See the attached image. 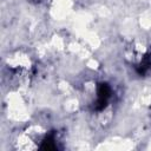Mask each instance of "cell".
I'll return each instance as SVG.
<instances>
[{
    "label": "cell",
    "instance_id": "1",
    "mask_svg": "<svg viewBox=\"0 0 151 151\" xmlns=\"http://www.w3.org/2000/svg\"><path fill=\"white\" fill-rule=\"evenodd\" d=\"M97 96H96V101L93 103V110L96 112H100L106 109L109 105L111 98H112V88L109 84L106 83H100L97 86Z\"/></svg>",
    "mask_w": 151,
    "mask_h": 151
},
{
    "label": "cell",
    "instance_id": "2",
    "mask_svg": "<svg viewBox=\"0 0 151 151\" xmlns=\"http://www.w3.org/2000/svg\"><path fill=\"white\" fill-rule=\"evenodd\" d=\"M136 72L139 76H146L151 72V51L146 52L142 60L136 66Z\"/></svg>",
    "mask_w": 151,
    "mask_h": 151
}]
</instances>
